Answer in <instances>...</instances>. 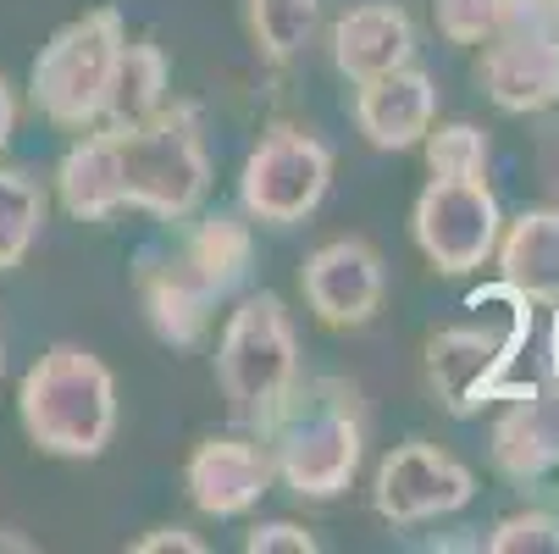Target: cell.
Wrapping results in <instances>:
<instances>
[{
	"instance_id": "6da1fadb",
	"label": "cell",
	"mask_w": 559,
	"mask_h": 554,
	"mask_svg": "<svg viewBox=\"0 0 559 554\" xmlns=\"http://www.w3.org/2000/svg\"><path fill=\"white\" fill-rule=\"evenodd\" d=\"M211 189V155L200 139V111L167 101L144 122H95L61 167L56 195L78 222H106L122 205L150 211L162 222H183Z\"/></svg>"
},
{
	"instance_id": "7a4b0ae2",
	"label": "cell",
	"mask_w": 559,
	"mask_h": 554,
	"mask_svg": "<svg viewBox=\"0 0 559 554\" xmlns=\"http://www.w3.org/2000/svg\"><path fill=\"white\" fill-rule=\"evenodd\" d=\"M261 433L272 438V471L299 499H338L366 455L360 400L344 377H299Z\"/></svg>"
},
{
	"instance_id": "3957f363",
	"label": "cell",
	"mask_w": 559,
	"mask_h": 554,
	"mask_svg": "<svg viewBox=\"0 0 559 554\" xmlns=\"http://www.w3.org/2000/svg\"><path fill=\"white\" fill-rule=\"evenodd\" d=\"M250 272V233L238 216H211L162 256L139 261V294L155 333L167 344H194L211 322V310L245 283Z\"/></svg>"
},
{
	"instance_id": "277c9868",
	"label": "cell",
	"mask_w": 559,
	"mask_h": 554,
	"mask_svg": "<svg viewBox=\"0 0 559 554\" xmlns=\"http://www.w3.org/2000/svg\"><path fill=\"white\" fill-rule=\"evenodd\" d=\"M17 416L34 449L56 460H95L117 433V377L84 344H56L28 366Z\"/></svg>"
},
{
	"instance_id": "5b68a950",
	"label": "cell",
	"mask_w": 559,
	"mask_h": 554,
	"mask_svg": "<svg viewBox=\"0 0 559 554\" xmlns=\"http://www.w3.org/2000/svg\"><path fill=\"white\" fill-rule=\"evenodd\" d=\"M465 322L443 328L427 339V377L438 388L443 411L471 416L488 400H499V382L515 366V355L532 339V299L515 294L510 283H488L465 299Z\"/></svg>"
},
{
	"instance_id": "8992f818",
	"label": "cell",
	"mask_w": 559,
	"mask_h": 554,
	"mask_svg": "<svg viewBox=\"0 0 559 554\" xmlns=\"http://www.w3.org/2000/svg\"><path fill=\"white\" fill-rule=\"evenodd\" d=\"M122 45H128V23L117 7H95L78 23L56 28L28 78L39 117H50L56 128H72V133H90L106 117V95H111Z\"/></svg>"
},
{
	"instance_id": "52a82bcc",
	"label": "cell",
	"mask_w": 559,
	"mask_h": 554,
	"mask_svg": "<svg viewBox=\"0 0 559 554\" xmlns=\"http://www.w3.org/2000/svg\"><path fill=\"white\" fill-rule=\"evenodd\" d=\"M216 382L238 422L266 427L299 382V339L277 294H250L227 316L216 344Z\"/></svg>"
},
{
	"instance_id": "ba28073f",
	"label": "cell",
	"mask_w": 559,
	"mask_h": 554,
	"mask_svg": "<svg viewBox=\"0 0 559 554\" xmlns=\"http://www.w3.org/2000/svg\"><path fill=\"white\" fill-rule=\"evenodd\" d=\"M333 184V150L305 128H272L245 162L238 200L266 227H294L322 205Z\"/></svg>"
},
{
	"instance_id": "9c48e42d",
	"label": "cell",
	"mask_w": 559,
	"mask_h": 554,
	"mask_svg": "<svg viewBox=\"0 0 559 554\" xmlns=\"http://www.w3.org/2000/svg\"><path fill=\"white\" fill-rule=\"evenodd\" d=\"M416 245L421 256L460 278V272H476L493 245H499V233H504V216H499V200L488 189V178H432L416 200Z\"/></svg>"
},
{
	"instance_id": "30bf717a",
	"label": "cell",
	"mask_w": 559,
	"mask_h": 554,
	"mask_svg": "<svg viewBox=\"0 0 559 554\" xmlns=\"http://www.w3.org/2000/svg\"><path fill=\"white\" fill-rule=\"evenodd\" d=\"M471 494H476L471 465L454 460L438 444H421V438L388 449L382 465H377V483H371V505L393 527H416V521L454 516V510L471 505Z\"/></svg>"
},
{
	"instance_id": "8fae6325",
	"label": "cell",
	"mask_w": 559,
	"mask_h": 554,
	"mask_svg": "<svg viewBox=\"0 0 559 554\" xmlns=\"http://www.w3.org/2000/svg\"><path fill=\"white\" fill-rule=\"evenodd\" d=\"M305 305L322 316L328 328H366L382 310V256L366 239H333L322 245L305 272Z\"/></svg>"
},
{
	"instance_id": "7c38bea8",
	"label": "cell",
	"mask_w": 559,
	"mask_h": 554,
	"mask_svg": "<svg viewBox=\"0 0 559 554\" xmlns=\"http://www.w3.org/2000/svg\"><path fill=\"white\" fill-rule=\"evenodd\" d=\"M189 499L194 510L227 521V516H245L261 505V494L272 488V455L250 438H205L189 455Z\"/></svg>"
},
{
	"instance_id": "4fadbf2b",
	"label": "cell",
	"mask_w": 559,
	"mask_h": 554,
	"mask_svg": "<svg viewBox=\"0 0 559 554\" xmlns=\"http://www.w3.org/2000/svg\"><path fill=\"white\" fill-rule=\"evenodd\" d=\"M355 122L377 150H411L427 139L432 117H438V90L421 67H393L382 78H366L355 84Z\"/></svg>"
},
{
	"instance_id": "5bb4252c",
	"label": "cell",
	"mask_w": 559,
	"mask_h": 554,
	"mask_svg": "<svg viewBox=\"0 0 559 554\" xmlns=\"http://www.w3.org/2000/svg\"><path fill=\"white\" fill-rule=\"evenodd\" d=\"M416 56V23L405 7L393 0H371V7H355L338 17L333 28V61L349 84H366V78H382L393 67H405Z\"/></svg>"
},
{
	"instance_id": "9a60e30c",
	"label": "cell",
	"mask_w": 559,
	"mask_h": 554,
	"mask_svg": "<svg viewBox=\"0 0 559 554\" xmlns=\"http://www.w3.org/2000/svg\"><path fill=\"white\" fill-rule=\"evenodd\" d=\"M483 84L504 111H543L559 101V45L543 34H515L488 50L483 61Z\"/></svg>"
},
{
	"instance_id": "2e32d148",
	"label": "cell",
	"mask_w": 559,
	"mask_h": 554,
	"mask_svg": "<svg viewBox=\"0 0 559 554\" xmlns=\"http://www.w3.org/2000/svg\"><path fill=\"white\" fill-rule=\"evenodd\" d=\"M499 283H510L515 294H526L532 305H548L559 294V216L554 211H526L510 222V233H499Z\"/></svg>"
},
{
	"instance_id": "e0dca14e",
	"label": "cell",
	"mask_w": 559,
	"mask_h": 554,
	"mask_svg": "<svg viewBox=\"0 0 559 554\" xmlns=\"http://www.w3.org/2000/svg\"><path fill=\"white\" fill-rule=\"evenodd\" d=\"M173 95V61L162 45H122V61H117V78H111V95H106V117L100 122H144L167 106Z\"/></svg>"
},
{
	"instance_id": "ac0fdd59",
	"label": "cell",
	"mask_w": 559,
	"mask_h": 554,
	"mask_svg": "<svg viewBox=\"0 0 559 554\" xmlns=\"http://www.w3.org/2000/svg\"><path fill=\"white\" fill-rule=\"evenodd\" d=\"M39 227H45V189L28 173L0 167V272L23 267V256L39 239Z\"/></svg>"
},
{
	"instance_id": "d6986e66",
	"label": "cell",
	"mask_w": 559,
	"mask_h": 554,
	"mask_svg": "<svg viewBox=\"0 0 559 554\" xmlns=\"http://www.w3.org/2000/svg\"><path fill=\"white\" fill-rule=\"evenodd\" d=\"M245 12H250V34L266 61H294L310 45L316 23H322L316 0H245Z\"/></svg>"
},
{
	"instance_id": "ffe728a7",
	"label": "cell",
	"mask_w": 559,
	"mask_h": 554,
	"mask_svg": "<svg viewBox=\"0 0 559 554\" xmlns=\"http://www.w3.org/2000/svg\"><path fill=\"white\" fill-rule=\"evenodd\" d=\"M427 167L432 178H488V139L471 122H443L438 133L427 128Z\"/></svg>"
},
{
	"instance_id": "44dd1931",
	"label": "cell",
	"mask_w": 559,
	"mask_h": 554,
	"mask_svg": "<svg viewBox=\"0 0 559 554\" xmlns=\"http://www.w3.org/2000/svg\"><path fill=\"white\" fill-rule=\"evenodd\" d=\"M504 17V0H438V28L454 45H483Z\"/></svg>"
},
{
	"instance_id": "7402d4cb",
	"label": "cell",
	"mask_w": 559,
	"mask_h": 554,
	"mask_svg": "<svg viewBox=\"0 0 559 554\" xmlns=\"http://www.w3.org/2000/svg\"><path fill=\"white\" fill-rule=\"evenodd\" d=\"M493 554H521V549H543V554H559V527L548 516H510L493 538H488Z\"/></svg>"
},
{
	"instance_id": "603a6c76",
	"label": "cell",
	"mask_w": 559,
	"mask_h": 554,
	"mask_svg": "<svg viewBox=\"0 0 559 554\" xmlns=\"http://www.w3.org/2000/svg\"><path fill=\"white\" fill-rule=\"evenodd\" d=\"M245 549L250 554H316V538L305 527H294V521H266V527H255L245 538Z\"/></svg>"
},
{
	"instance_id": "cb8c5ba5",
	"label": "cell",
	"mask_w": 559,
	"mask_h": 554,
	"mask_svg": "<svg viewBox=\"0 0 559 554\" xmlns=\"http://www.w3.org/2000/svg\"><path fill=\"white\" fill-rule=\"evenodd\" d=\"M133 549H139V554H162V549H178V554H200L205 543H200L194 532H183V527H162V532H150V538H139Z\"/></svg>"
},
{
	"instance_id": "d4e9b609",
	"label": "cell",
	"mask_w": 559,
	"mask_h": 554,
	"mask_svg": "<svg viewBox=\"0 0 559 554\" xmlns=\"http://www.w3.org/2000/svg\"><path fill=\"white\" fill-rule=\"evenodd\" d=\"M12 128H17V101H12V84L0 78V150L12 144Z\"/></svg>"
},
{
	"instance_id": "484cf974",
	"label": "cell",
	"mask_w": 559,
	"mask_h": 554,
	"mask_svg": "<svg viewBox=\"0 0 559 554\" xmlns=\"http://www.w3.org/2000/svg\"><path fill=\"white\" fill-rule=\"evenodd\" d=\"M548 305H554V328H548V366H554V382H559V294H554Z\"/></svg>"
},
{
	"instance_id": "4316f807",
	"label": "cell",
	"mask_w": 559,
	"mask_h": 554,
	"mask_svg": "<svg viewBox=\"0 0 559 554\" xmlns=\"http://www.w3.org/2000/svg\"><path fill=\"white\" fill-rule=\"evenodd\" d=\"M0 366H7V350H0Z\"/></svg>"
}]
</instances>
